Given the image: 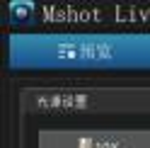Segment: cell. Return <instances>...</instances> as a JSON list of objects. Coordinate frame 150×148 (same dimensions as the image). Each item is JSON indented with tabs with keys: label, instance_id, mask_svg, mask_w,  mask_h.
<instances>
[]
</instances>
